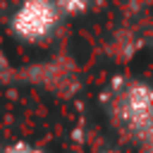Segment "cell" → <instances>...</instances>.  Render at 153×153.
<instances>
[{"label": "cell", "instance_id": "2", "mask_svg": "<svg viewBox=\"0 0 153 153\" xmlns=\"http://www.w3.org/2000/svg\"><path fill=\"white\" fill-rule=\"evenodd\" d=\"M57 19L60 12L53 0H24L12 17V31L24 41H41L55 29Z\"/></svg>", "mask_w": 153, "mask_h": 153}, {"label": "cell", "instance_id": "1", "mask_svg": "<svg viewBox=\"0 0 153 153\" xmlns=\"http://www.w3.org/2000/svg\"><path fill=\"white\" fill-rule=\"evenodd\" d=\"M117 115L136 139L153 143V88L148 84H129L117 98Z\"/></svg>", "mask_w": 153, "mask_h": 153}, {"label": "cell", "instance_id": "6", "mask_svg": "<svg viewBox=\"0 0 153 153\" xmlns=\"http://www.w3.org/2000/svg\"><path fill=\"white\" fill-rule=\"evenodd\" d=\"M148 153H153V143H148Z\"/></svg>", "mask_w": 153, "mask_h": 153}, {"label": "cell", "instance_id": "5", "mask_svg": "<svg viewBox=\"0 0 153 153\" xmlns=\"http://www.w3.org/2000/svg\"><path fill=\"white\" fill-rule=\"evenodd\" d=\"M5 67H7V60H5V53L0 50V69H5Z\"/></svg>", "mask_w": 153, "mask_h": 153}, {"label": "cell", "instance_id": "3", "mask_svg": "<svg viewBox=\"0 0 153 153\" xmlns=\"http://www.w3.org/2000/svg\"><path fill=\"white\" fill-rule=\"evenodd\" d=\"M57 12H65V14H79L88 7V0H53Z\"/></svg>", "mask_w": 153, "mask_h": 153}, {"label": "cell", "instance_id": "4", "mask_svg": "<svg viewBox=\"0 0 153 153\" xmlns=\"http://www.w3.org/2000/svg\"><path fill=\"white\" fill-rule=\"evenodd\" d=\"M5 153H43V151H38V148H33V146H29V143H12L10 148H5Z\"/></svg>", "mask_w": 153, "mask_h": 153}]
</instances>
